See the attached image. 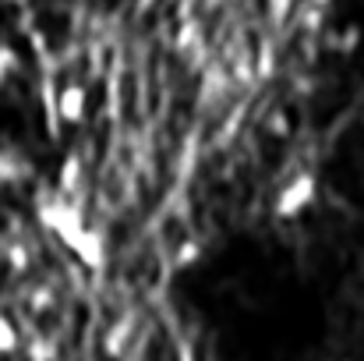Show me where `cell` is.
I'll return each instance as SVG.
<instances>
[{
    "mask_svg": "<svg viewBox=\"0 0 364 361\" xmlns=\"http://www.w3.org/2000/svg\"><path fill=\"white\" fill-rule=\"evenodd\" d=\"M315 199H318V181H315L311 170H301V174H294V177L276 192L272 216H276V220H294V216L308 213Z\"/></svg>",
    "mask_w": 364,
    "mask_h": 361,
    "instance_id": "cell-1",
    "label": "cell"
},
{
    "mask_svg": "<svg viewBox=\"0 0 364 361\" xmlns=\"http://www.w3.org/2000/svg\"><path fill=\"white\" fill-rule=\"evenodd\" d=\"M85 107H89V93L82 82H68L57 89L53 100V120L57 124H82L85 120Z\"/></svg>",
    "mask_w": 364,
    "mask_h": 361,
    "instance_id": "cell-2",
    "label": "cell"
},
{
    "mask_svg": "<svg viewBox=\"0 0 364 361\" xmlns=\"http://www.w3.org/2000/svg\"><path fill=\"white\" fill-rule=\"evenodd\" d=\"M68 248L85 269H103V262H107V244L100 238V231H92V227H82L68 241Z\"/></svg>",
    "mask_w": 364,
    "mask_h": 361,
    "instance_id": "cell-3",
    "label": "cell"
},
{
    "mask_svg": "<svg viewBox=\"0 0 364 361\" xmlns=\"http://www.w3.org/2000/svg\"><path fill=\"white\" fill-rule=\"evenodd\" d=\"M18 71H21V57H18V50H14L7 39H0V89H4Z\"/></svg>",
    "mask_w": 364,
    "mask_h": 361,
    "instance_id": "cell-4",
    "label": "cell"
},
{
    "mask_svg": "<svg viewBox=\"0 0 364 361\" xmlns=\"http://www.w3.org/2000/svg\"><path fill=\"white\" fill-rule=\"evenodd\" d=\"M21 174H25L21 159L14 152L0 149V184H14V181H21Z\"/></svg>",
    "mask_w": 364,
    "mask_h": 361,
    "instance_id": "cell-5",
    "label": "cell"
},
{
    "mask_svg": "<svg viewBox=\"0 0 364 361\" xmlns=\"http://www.w3.org/2000/svg\"><path fill=\"white\" fill-rule=\"evenodd\" d=\"M78 181H82V163H78V156H68L64 167H60V195L64 192H75Z\"/></svg>",
    "mask_w": 364,
    "mask_h": 361,
    "instance_id": "cell-6",
    "label": "cell"
},
{
    "mask_svg": "<svg viewBox=\"0 0 364 361\" xmlns=\"http://www.w3.org/2000/svg\"><path fill=\"white\" fill-rule=\"evenodd\" d=\"M14 351H18V326L0 312V358H7Z\"/></svg>",
    "mask_w": 364,
    "mask_h": 361,
    "instance_id": "cell-7",
    "label": "cell"
},
{
    "mask_svg": "<svg viewBox=\"0 0 364 361\" xmlns=\"http://www.w3.org/2000/svg\"><path fill=\"white\" fill-rule=\"evenodd\" d=\"M127 337H131V333H127V323H117V326H114V330H110V337H107V351H110V355H121L124 351V344H127Z\"/></svg>",
    "mask_w": 364,
    "mask_h": 361,
    "instance_id": "cell-8",
    "label": "cell"
},
{
    "mask_svg": "<svg viewBox=\"0 0 364 361\" xmlns=\"http://www.w3.org/2000/svg\"><path fill=\"white\" fill-rule=\"evenodd\" d=\"M50 301H53V294H50L46 287H39V294H32V308H36V312H46Z\"/></svg>",
    "mask_w": 364,
    "mask_h": 361,
    "instance_id": "cell-9",
    "label": "cell"
},
{
    "mask_svg": "<svg viewBox=\"0 0 364 361\" xmlns=\"http://www.w3.org/2000/svg\"><path fill=\"white\" fill-rule=\"evenodd\" d=\"M28 0H0V7H25Z\"/></svg>",
    "mask_w": 364,
    "mask_h": 361,
    "instance_id": "cell-10",
    "label": "cell"
}]
</instances>
